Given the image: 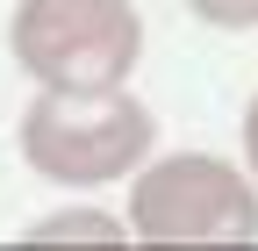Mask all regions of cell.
I'll list each match as a JSON object with an SVG mask.
<instances>
[{
    "mask_svg": "<svg viewBox=\"0 0 258 251\" xmlns=\"http://www.w3.org/2000/svg\"><path fill=\"white\" fill-rule=\"evenodd\" d=\"M8 36L22 72L50 93H101L137 72L144 22L129 0H22Z\"/></svg>",
    "mask_w": 258,
    "mask_h": 251,
    "instance_id": "obj_1",
    "label": "cell"
},
{
    "mask_svg": "<svg viewBox=\"0 0 258 251\" xmlns=\"http://www.w3.org/2000/svg\"><path fill=\"white\" fill-rule=\"evenodd\" d=\"M151 108L129 101L122 86H101V93H50L22 115V158L36 165L43 179H64V186H101V179H122L137 172V158L151 151Z\"/></svg>",
    "mask_w": 258,
    "mask_h": 251,
    "instance_id": "obj_2",
    "label": "cell"
},
{
    "mask_svg": "<svg viewBox=\"0 0 258 251\" xmlns=\"http://www.w3.org/2000/svg\"><path fill=\"white\" fill-rule=\"evenodd\" d=\"M129 230L144 244H258V186L208 151H179L137 172Z\"/></svg>",
    "mask_w": 258,
    "mask_h": 251,
    "instance_id": "obj_3",
    "label": "cell"
},
{
    "mask_svg": "<svg viewBox=\"0 0 258 251\" xmlns=\"http://www.w3.org/2000/svg\"><path fill=\"white\" fill-rule=\"evenodd\" d=\"M186 8L215 29H258V0H186Z\"/></svg>",
    "mask_w": 258,
    "mask_h": 251,
    "instance_id": "obj_4",
    "label": "cell"
},
{
    "mask_svg": "<svg viewBox=\"0 0 258 251\" xmlns=\"http://www.w3.org/2000/svg\"><path fill=\"white\" fill-rule=\"evenodd\" d=\"M244 158H251V172H258V101H251V115H244Z\"/></svg>",
    "mask_w": 258,
    "mask_h": 251,
    "instance_id": "obj_5",
    "label": "cell"
}]
</instances>
